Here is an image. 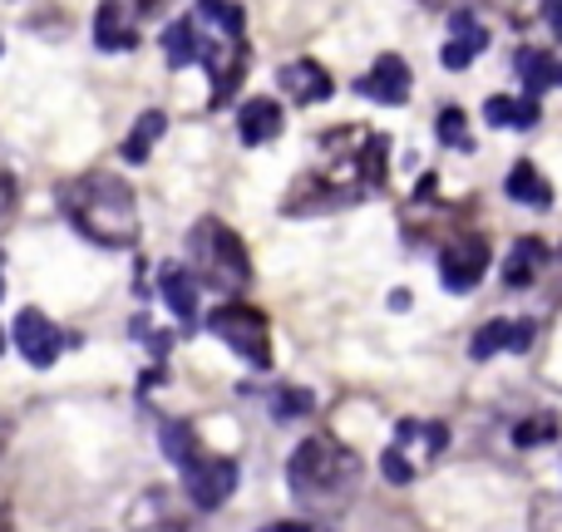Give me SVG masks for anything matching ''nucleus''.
I'll return each mask as SVG.
<instances>
[{"label":"nucleus","instance_id":"f257e3e1","mask_svg":"<svg viewBox=\"0 0 562 532\" xmlns=\"http://www.w3.org/2000/svg\"><path fill=\"white\" fill-rule=\"evenodd\" d=\"M385 173H390V138L366 124H346L336 134L316 138V163L291 183V193L281 197V213L316 217L350 203H366V197H375L385 188Z\"/></svg>","mask_w":562,"mask_h":532},{"label":"nucleus","instance_id":"f03ea898","mask_svg":"<svg viewBox=\"0 0 562 532\" xmlns=\"http://www.w3.org/2000/svg\"><path fill=\"white\" fill-rule=\"evenodd\" d=\"M360 459L340 444L336 434H311L296 444L286 464V488L296 498V508H306L311 518H336L350 508L360 488Z\"/></svg>","mask_w":562,"mask_h":532},{"label":"nucleus","instance_id":"7ed1b4c3","mask_svg":"<svg viewBox=\"0 0 562 532\" xmlns=\"http://www.w3.org/2000/svg\"><path fill=\"white\" fill-rule=\"evenodd\" d=\"M59 213L79 237L94 247H134L138 242V197L114 173H79L59 183Z\"/></svg>","mask_w":562,"mask_h":532},{"label":"nucleus","instance_id":"20e7f679","mask_svg":"<svg viewBox=\"0 0 562 532\" xmlns=\"http://www.w3.org/2000/svg\"><path fill=\"white\" fill-rule=\"evenodd\" d=\"M188 271L198 286L217 291V296H243L252 286V257H247L243 237L223 223V217H203L188 233Z\"/></svg>","mask_w":562,"mask_h":532},{"label":"nucleus","instance_id":"39448f33","mask_svg":"<svg viewBox=\"0 0 562 532\" xmlns=\"http://www.w3.org/2000/svg\"><path fill=\"white\" fill-rule=\"evenodd\" d=\"M207 330H213L217 340H227V350H233V355H243L252 370L272 365V326H267V316H262V310H252L247 301L227 296L223 306L207 316Z\"/></svg>","mask_w":562,"mask_h":532},{"label":"nucleus","instance_id":"423d86ee","mask_svg":"<svg viewBox=\"0 0 562 532\" xmlns=\"http://www.w3.org/2000/svg\"><path fill=\"white\" fill-rule=\"evenodd\" d=\"M178 474H183L188 503L203 508V513H213V508H223L227 498H233V488H237V459L207 454V449L198 444L193 459H188V464H178Z\"/></svg>","mask_w":562,"mask_h":532},{"label":"nucleus","instance_id":"0eeeda50","mask_svg":"<svg viewBox=\"0 0 562 532\" xmlns=\"http://www.w3.org/2000/svg\"><path fill=\"white\" fill-rule=\"evenodd\" d=\"M10 340H15V350L35 370H49L69 346H79V336H65V330H59L55 320H49L45 310H35V306H25L15 316V326H10Z\"/></svg>","mask_w":562,"mask_h":532},{"label":"nucleus","instance_id":"6e6552de","mask_svg":"<svg viewBox=\"0 0 562 532\" xmlns=\"http://www.w3.org/2000/svg\"><path fill=\"white\" fill-rule=\"evenodd\" d=\"M488 271V237L484 233H459L439 252V281L445 291H474L479 276Z\"/></svg>","mask_w":562,"mask_h":532},{"label":"nucleus","instance_id":"1a4fd4ad","mask_svg":"<svg viewBox=\"0 0 562 532\" xmlns=\"http://www.w3.org/2000/svg\"><path fill=\"white\" fill-rule=\"evenodd\" d=\"M356 94L370 104H405L409 94V65L400 55H380L366 75L356 79Z\"/></svg>","mask_w":562,"mask_h":532},{"label":"nucleus","instance_id":"9d476101","mask_svg":"<svg viewBox=\"0 0 562 532\" xmlns=\"http://www.w3.org/2000/svg\"><path fill=\"white\" fill-rule=\"evenodd\" d=\"M533 336H538L533 320H488V326L474 330V340H469V355L488 360V355H504V350H514V355H528Z\"/></svg>","mask_w":562,"mask_h":532},{"label":"nucleus","instance_id":"9b49d317","mask_svg":"<svg viewBox=\"0 0 562 532\" xmlns=\"http://www.w3.org/2000/svg\"><path fill=\"white\" fill-rule=\"evenodd\" d=\"M277 84L291 94V104H321V99L336 94V79H330L316 59H291V65H281Z\"/></svg>","mask_w":562,"mask_h":532},{"label":"nucleus","instance_id":"f8f14e48","mask_svg":"<svg viewBox=\"0 0 562 532\" xmlns=\"http://www.w3.org/2000/svg\"><path fill=\"white\" fill-rule=\"evenodd\" d=\"M479 49H488V30L479 25L469 10H459V15L449 20V39H445V49H439V65L445 69H469Z\"/></svg>","mask_w":562,"mask_h":532},{"label":"nucleus","instance_id":"ddd939ff","mask_svg":"<svg viewBox=\"0 0 562 532\" xmlns=\"http://www.w3.org/2000/svg\"><path fill=\"white\" fill-rule=\"evenodd\" d=\"M94 45L109 49V55H124V49H138V30H134V10L128 0H104L94 15Z\"/></svg>","mask_w":562,"mask_h":532},{"label":"nucleus","instance_id":"4468645a","mask_svg":"<svg viewBox=\"0 0 562 532\" xmlns=\"http://www.w3.org/2000/svg\"><path fill=\"white\" fill-rule=\"evenodd\" d=\"M449 444L445 425H429V419H400L395 425V449L409 459L415 468H425L429 459H439V449Z\"/></svg>","mask_w":562,"mask_h":532},{"label":"nucleus","instance_id":"2eb2a0df","mask_svg":"<svg viewBox=\"0 0 562 532\" xmlns=\"http://www.w3.org/2000/svg\"><path fill=\"white\" fill-rule=\"evenodd\" d=\"M158 291H164V301H168V310H173L178 326L193 330L198 326V276L193 271L168 262L164 271H158Z\"/></svg>","mask_w":562,"mask_h":532},{"label":"nucleus","instance_id":"dca6fc26","mask_svg":"<svg viewBox=\"0 0 562 532\" xmlns=\"http://www.w3.org/2000/svg\"><path fill=\"white\" fill-rule=\"evenodd\" d=\"M514 75H518V84H524V94L543 99L548 89L562 84V59L548 55V49L528 45V49H518V55H514Z\"/></svg>","mask_w":562,"mask_h":532},{"label":"nucleus","instance_id":"f3484780","mask_svg":"<svg viewBox=\"0 0 562 532\" xmlns=\"http://www.w3.org/2000/svg\"><path fill=\"white\" fill-rule=\"evenodd\" d=\"M281 124H286V114H281L277 99H247V104L237 109V134H243L247 148L272 144V138L281 134Z\"/></svg>","mask_w":562,"mask_h":532},{"label":"nucleus","instance_id":"a211bd4d","mask_svg":"<svg viewBox=\"0 0 562 532\" xmlns=\"http://www.w3.org/2000/svg\"><path fill=\"white\" fill-rule=\"evenodd\" d=\"M543 262H548V247L538 242V237H518L504 262V286L518 291V286H528V281H538L543 276Z\"/></svg>","mask_w":562,"mask_h":532},{"label":"nucleus","instance_id":"6ab92c4d","mask_svg":"<svg viewBox=\"0 0 562 532\" xmlns=\"http://www.w3.org/2000/svg\"><path fill=\"white\" fill-rule=\"evenodd\" d=\"M504 193L514 197V203H524V207H553V188H548V178L538 173L533 163H514L508 168V183H504Z\"/></svg>","mask_w":562,"mask_h":532},{"label":"nucleus","instance_id":"aec40b11","mask_svg":"<svg viewBox=\"0 0 562 532\" xmlns=\"http://www.w3.org/2000/svg\"><path fill=\"white\" fill-rule=\"evenodd\" d=\"M484 124L488 128H533L538 124V99L533 94H524V99L494 94L484 104Z\"/></svg>","mask_w":562,"mask_h":532},{"label":"nucleus","instance_id":"412c9836","mask_svg":"<svg viewBox=\"0 0 562 532\" xmlns=\"http://www.w3.org/2000/svg\"><path fill=\"white\" fill-rule=\"evenodd\" d=\"M164 128H168L164 109H148V114H138V124L128 128V138H124V163H144V158L154 154V144L164 138Z\"/></svg>","mask_w":562,"mask_h":532},{"label":"nucleus","instance_id":"4be33fe9","mask_svg":"<svg viewBox=\"0 0 562 532\" xmlns=\"http://www.w3.org/2000/svg\"><path fill=\"white\" fill-rule=\"evenodd\" d=\"M198 45H203V35H198V20L193 15L173 20V25L164 30V55H168V65H173V69L198 65Z\"/></svg>","mask_w":562,"mask_h":532},{"label":"nucleus","instance_id":"5701e85b","mask_svg":"<svg viewBox=\"0 0 562 532\" xmlns=\"http://www.w3.org/2000/svg\"><path fill=\"white\" fill-rule=\"evenodd\" d=\"M435 128H439V138H445V144H454V148H459V154H469V148H474V138H469V118H464V109L449 104L445 114L435 118Z\"/></svg>","mask_w":562,"mask_h":532},{"label":"nucleus","instance_id":"b1692460","mask_svg":"<svg viewBox=\"0 0 562 532\" xmlns=\"http://www.w3.org/2000/svg\"><path fill=\"white\" fill-rule=\"evenodd\" d=\"M380 474H385V484L405 488V484H409V478H415V474H419V468H415V464H409V459H405V454H400V449H395V444H390V449H385V454H380Z\"/></svg>","mask_w":562,"mask_h":532},{"label":"nucleus","instance_id":"393cba45","mask_svg":"<svg viewBox=\"0 0 562 532\" xmlns=\"http://www.w3.org/2000/svg\"><path fill=\"white\" fill-rule=\"evenodd\" d=\"M553 434H558V425H553L548 415H538V419H528V425L514 429V444H518V449H533V444H548Z\"/></svg>","mask_w":562,"mask_h":532},{"label":"nucleus","instance_id":"a878e982","mask_svg":"<svg viewBox=\"0 0 562 532\" xmlns=\"http://www.w3.org/2000/svg\"><path fill=\"white\" fill-rule=\"evenodd\" d=\"M311 405H316V399H311L306 389H277L272 395V415L277 419H296V415H306Z\"/></svg>","mask_w":562,"mask_h":532},{"label":"nucleus","instance_id":"bb28decb","mask_svg":"<svg viewBox=\"0 0 562 532\" xmlns=\"http://www.w3.org/2000/svg\"><path fill=\"white\" fill-rule=\"evenodd\" d=\"M15 203H20L15 173H10V168H0V223H10V217H15Z\"/></svg>","mask_w":562,"mask_h":532},{"label":"nucleus","instance_id":"cd10ccee","mask_svg":"<svg viewBox=\"0 0 562 532\" xmlns=\"http://www.w3.org/2000/svg\"><path fill=\"white\" fill-rule=\"evenodd\" d=\"M543 20L553 25V35L562 39V0H543Z\"/></svg>","mask_w":562,"mask_h":532},{"label":"nucleus","instance_id":"c85d7f7f","mask_svg":"<svg viewBox=\"0 0 562 532\" xmlns=\"http://www.w3.org/2000/svg\"><path fill=\"white\" fill-rule=\"evenodd\" d=\"M0 528H10V513H0Z\"/></svg>","mask_w":562,"mask_h":532},{"label":"nucleus","instance_id":"c756f323","mask_svg":"<svg viewBox=\"0 0 562 532\" xmlns=\"http://www.w3.org/2000/svg\"><path fill=\"white\" fill-rule=\"evenodd\" d=\"M0 301H5V276H0Z\"/></svg>","mask_w":562,"mask_h":532},{"label":"nucleus","instance_id":"7c9ffc66","mask_svg":"<svg viewBox=\"0 0 562 532\" xmlns=\"http://www.w3.org/2000/svg\"><path fill=\"white\" fill-rule=\"evenodd\" d=\"M0 350H5V330H0Z\"/></svg>","mask_w":562,"mask_h":532},{"label":"nucleus","instance_id":"2f4dec72","mask_svg":"<svg viewBox=\"0 0 562 532\" xmlns=\"http://www.w3.org/2000/svg\"><path fill=\"white\" fill-rule=\"evenodd\" d=\"M0 49H5V45H0Z\"/></svg>","mask_w":562,"mask_h":532}]
</instances>
